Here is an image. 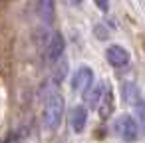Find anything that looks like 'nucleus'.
Returning <instances> with one entry per match:
<instances>
[{
  "label": "nucleus",
  "instance_id": "obj_9",
  "mask_svg": "<svg viewBox=\"0 0 145 143\" xmlns=\"http://www.w3.org/2000/svg\"><path fill=\"white\" fill-rule=\"evenodd\" d=\"M103 89H105V86L97 84V86H93V87H91V91H89V89L86 91V101H88V105H89L91 109H95V107L99 105L101 95H103Z\"/></svg>",
  "mask_w": 145,
  "mask_h": 143
},
{
  "label": "nucleus",
  "instance_id": "obj_8",
  "mask_svg": "<svg viewBox=\"0 0 145 143\" xmlns=\"http://www.w3.org/2000/svg\"><path fill=\"white\" fill-rule=\"evenodd\" d=\"M97 109H99L101 117H109L111 115V111H113V91L109 87L103 89V95H101V101H99Z\"/></svg>",
  "mask_w": 145,
  "mask_h": 143
},
{
  "label": "nucleus",
  "instance_id": "obj_1",
  "mask_svg": "<svg viewBox=\"0 0 145 143\" xmlns=\"http://www.w3.org/2000/svg\"><path fill=\"white\" fill-rule=\"evenodd\" d=\"M62 115H64V97L60 93H50L44 105V113H42L44 127L50 131H56L62 123Z\"/></svg>",
  "mask_w": 145,
  "mask_h": 143
},
{
  "label": "nucleus",
  "instance_id": "obj_11",
  "mask_svg": "<svg viewBox=\"0 0 145 143\" xmlns=\"http://www.w3.org/2000/svg\"><path fill=\"white\" fill-rule=\"evenodd\" d=\"M133 109H135V117H137L139 129H141V133L145 135V99L135 101V103H133Z\"/></svg>",
  "mask_w": 145,
  "mask_h": 143
},
{
  "label": "nucleus",
  "instance_id": "obj_5",
  "mask_svg": "<svg viewBox=\"0 0 145 143\" xmlns=\"http://www.w3.org/2000/svg\"><path fill=\"white\" fill-rule=\"evenodd\" d=\"M64 46H66L64 36H62V34H54L52 40L48 42V48H46V58H48V62H58V60L62 58V54H64Z\"/></svg>",
  "mask_w": 145,
  "mask_h": 143
},
{
  "label": "nucleus",
  "instance_id": "obj_6",
  "mask_svg": "<svg viewBox=\"0 0 145 143\" xmlns=\"http://www.w3.org/2000/svg\"><path fill=\"white\" fill-rule=\"evenodd\" d=\"M36 10H38V16L46 24H52L56 20V4H54V0H36Z\"/></svg>",
  "mask_w": 145,
  "mask_h": 143
},
{
  "label": "nucleus",
  "instance_id": "obj_2",
  "mask_svg": "<svg viewBox=\"0 0 145 143\" xmlns=\"http://www.w3.org/2000/svg\"><path fill=\"white\" fill-rule=\"evenodd\" d=\"M115 131H117V135L123 139V141H135L137 137H139V123H137V119L135 117H131V115H121V117H117V121H115Z\"/></svg>",
  "mask_w": 145,
  "mask_h": 143
},
{
  "label": "nucleus",
  "instance_id": "obj_10",
  "mask_svg": "<svg viewBox=\"0 0 145 143\" xmlns=\"http://www.w3.org/2000/svg\"><path fill=\"white\" fill-rule=\"evenodd\" d=\"M121 93H123V99H125L127 103H131V105L141 99V97H139V91H137V87H135V84H131V82H125V84L121 86Z\"/></svg>",
  "mask_w": 145,
  "mask_h": 143
},
{
  "label": "nucleus",
  "instance_id": "obj_4",
  "mask_svg": "<svg viewBox=\"0 0 145 143\" xmlns=\"http://www.w3.org/2000/svg\"><path fill=\"white\" fill-rule=\"evenodd\" d=\"M105 56H107V62L111 66H115V68H121V66H125L129 62V52L123 46H119V44H111L107 48Z\"/></svg>",
  "mask_w": 145,
  "mask_h": 143
},
{
  "label": "nucleus",
  "instance_id": "obj_3",
  "mask_svg": "<svg viewBox=\"0 0 145 143\" xmlns=\"http://www.w3.org/2000/svg\"><path fill=\"white\" fill-rule=\"evenodd\" d=\"M91 86H93V72H91V68L82 66L80 70H76V74L72 78V89L80 91V93H86Z\"/></svg>",
  "mask_w": 145,
  "mask_h": 143
},
{
  "label": "nucleus",
  "instance_id": "obj_12",
  "mask_svg": "<svg viewBox=\"0 0 145 143\" xmlns=\"http://www.w3.org/2000/svg\"><path fill=\"white\" fill-rule=\"evenodd\" d=\"M93 2L97 4V8H99L101 12H107V8H109V0H93Z\"/></svg>",
  "mask_w": 145,
  "mask_h": 143
},
{
  "label": "nucleus",
  "instance_id": "obj_13",
  "mask_svg": "<svg viewBox=\"0 0 145 143\" xmlns=\"http://www.w3.org/2000/svg\"><path fill=\"white\" fill-rule=\"evenodd\" d=\"M70 2H72V4H80V2H82V0H70Z\"/></svg>",
  "mask_w": 145,
  "mask_h": 143
},
{
  "label": "nucleus",
  "instance_id": "obj_7",
  "mask_svg": "<svg viewBox=\"0 0 145 143\" xmlns=\"http://www.w3.org/2000/svg\"><path fill=\"white\" fill-rule=\"evenodd\" d=\"M86 121H88V109L84 105H76L70 113V125L76 133H82L84 127H86Z\"/></svg>",
  "mask_w": 145,
  "mask_h": 143
}]
</instances>
